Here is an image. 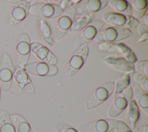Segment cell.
<instances>
[{
  "label": "cell",
  "mask_w": 148,
  "mask_h": 132,
  "mask_svg": "<svg viewBox=\"0 0 148 132\" xmlns=\"http://www.w3.org/2000/svg\"><path fill=\"white\" fill-rule=\"evenodd\" d=\"M103 20L113 27L132 28L138 26L139 21L132 16H125L116 12H109L103 16Z\"/></svg>",
  "instance_id": "obj_6"
},
{
  "label": "cell",
  "mask_w": 148,
  "mask_h": 132,
  "mask_svg": "<svg viewBox=\"0 0 148 132\" xmlns=\"http://www.w3.org/2000/svg\"><path fill=\"white\" fill-rule=\"evenodd\" d=\"M30 38L27 33H21L18 38L16 47V59L18 65L23 68L28 63L31 52Z\"/></svg>",
  "instance_id": "obj_9"
},
{
  "label": "cell",
  "mask_w": 148,
  "mask_h": 132,
  "mask_svg": "<svg viewBox=\"0 0 148 132\" xmlns=\"http://www.w3.org/2000/svg\"><path fill=\"white\" fill-rule=\"evenodd\" d=\"M139 110L137 103L135 100H131L128 104V109L127 113V119L128 126L134 130L139 121Z\"/></svg>",
  "instance_id": "obj_20"
},
{
  "label": "cell",
  "mask_w": 148,
  "mask_h": 132,
  "mask_svg": "<svg viewBox=\"0 0 148 132\" xmlns=\"http://www.w3.org/2000/svg\"><path fill=\"white\" fill-rule=\"evenodd\" d=\"M133 97L132 88L128 86L120 93L116 95L108 111V115L114 118L120 115L127 107Z\"/></svg>",
  "instance_id": "obj_5"
},
{
  "label": "cell",
  "mask_w": 148,
  "mask_h": 132,
  "mask_svg": "<svg viewBox=\"0 0 148 132\" xmlns=\"http://www.w3.org/2000/svg\"><path fill=\"white\" fill-rule=\"evenodd\" d=\"M56 128L57 132H78L73 127L62 122H58L56 125Z\"/></svg>",
  "instance_id": "obj_30"
},
{
  "label": "cell",
  "mask_w": 148,
  "mask_h": 132,
  "mask_svg": "<svg viewBox=\"0 0 148 132\" xmlns=\"http://www.w3.org/2000/svg\"><path fill=\"white\" fill-rule=\"evenodd\" d=\"M13 62L10 56L4 53L0 62V88L4 92L10 88L13 80Z\"/></svg>",
  "instance_id": "obj_7"
},
{
  "label": "cell",
  "mask_w": 148,
  "mask_h": 132,
  "mask_svg": "<svg viewBox=\"0 0 148 132\" xmlns=\"http://www.w3.org/2000/svg\"><path fill=\"white\" fill-rule=\"evenodd\" d=\"M114 129L115 132H132L130 127L124 122L121 120H117Z\"/></svg>",
  "instance_id": "obj_31"
},
{
  "label": "cell",
  "mask_w": 148,
  "mask_h": 132,
  "mask_svg": "<svg viewBox=\"0 0 148 132\" xmlns=\"http://www.w3.org/2000/svg\"><path fill=\"white\" fill-rule=\"evenodd\" d=\"M13 77L17 85L27 93L34 92V85L28 73L18 65L13 67Z\"/></svg>",
  "instance_id": "obj_14"
},
{
  "label": "cell",
  "mask_w": 148,
  "mask_h": 132,
  "mask_svg": "<svg viewBox=\"0 0 148 132\" xmlns=\"http://www.w3.org/2000/svg\"><path fill=\"white\" fill-rule=\"evenodd\" d=\"M30 47L32 53L43 62L53 65L57 63L56 55L43 44L38 42H33L31 43Z\"/></svg>",
  "instance_id": "obj_16"
},
{
  "label": "cell",
  "mask_w": 148,
  "mask_h": 132,
  "mask_svg": "<svg viewBox=\"0 0 148 132\" xmlns=\"http://www.w3.org/2000/svg\"><path fill=\"white\" fill-rule=\"evenodd\" d=\"M134 132H148V124H143L135 127Z\"/></svg>",
  "instance_id": "obj_34"
},
{
  "label": "cell",
  "mask_w": 148,
  "mask_h": 132,
  "mask_svg": "<svg viewBox=\"0 0 148 132\" xmlns=\"http://www.w3.org/2000/svg\"><path fill=\"white\" fill-rule=\"evenodd\" d=\"M110 132H115V131H110Z\"/></svg>",
  "instance_id": "obj_38"
},
{
  "label": "cell",
  "mask_w": 148,
  "mask_h": 132,
  "mask_svg": "<svg viewBox=\"0 0 148 132\" xmlns=\"http://www.w3.org/2000/svg\"><path fill=\"white\" fill-rule=\"evenodd\" d=\"M0 132H16L10 116L5 110H0Z\"/></svg>",
  "instance_id": "obj_23"
},
{
  "label": "cell",
  "mask_w": 148,
  "mask_h": 132,
  "mask_svg": "<svg viewBox=\"0 0 148 132\" xmlns=\"http://www.w3.org/2000/svg\"><path fill=\"white\" fill-rule=\"evenodd\" d=\"M133 95L137 101V105L145 112L147 115L148 114V93L143 90L139 85L135 84L134 85Z\"/></svg>",
  "instance_id": "obj_19"
},
{
  "label": "cell",
  "mask_w": 148,
  "mask_h": 132,
  "mask_svg": "<svg viewBox=\"0 0 148 132\" xmlns=\"http://www.w3.org/2000/svg\"><path fill=\"white\" fill-rule=\"evenodd\" d=\"M114 83L108 81L95 89L88 97L86 102L87 110L97 107L105 102L114 92Z\"/></svg>",
  "instance_id": "obj_1"
},
{
  "label": "cell",
  "mask_w": 148,
  "mask_h": 132,
  "mask_svg": "<svg viewBox=\"0 0 148 132\" xmlns=\"http://www.w3.org/2000/svg\"><path fill=\"white\" fill-rule=\"evenodd\" d=\"M104 24V22L99 20L91 22L77 36L75 41V45L78 47L87 45L95 38L97 33L102 28Z\"/></svg>",
  "instance_id": "obj_10"
},
{
  "label": "cell",
  "mask_w": 148,
  "mask_h": 132,
  "mask_svg": "<svg viewBox=\"0 0 148 132\" xmlns=\"http://www.w3.org/2000/svg\"><path fill=\"white\" fill-rule=\"evenodd\" d=\"M130 82V77L129 74H124L119 77L114 83V94L116 95L120 93L123 90L127 88Z\"/></svg>",
  "instance_id": "obj_27"
},
{
  "label": "cell",
  "mask_w": 148,
  "mask_h": 132,
  "mask_svg": "<svg viewBox=\"0 0 148 132\" xmlns=\"http://www.w3.org/2000/svg\"><path fill=\"white\" fill-rule=\"evenodd\" d=\"M108 3L107 0H83L76 5L75 16H86L101 10Z\"/></svg>",
  "instance_id": "obj_11"
},
{
  "label": "cell",
  "mask_w": 148,
  "mask_h": 132,
  "mask_svg": "<svg viewBox=\"0 0 148 132\" xmlns=\"http://www.w3.org/2000/svg\"><path fill=\"white\" fill-rule=\"evenodd\" d=\"M97 47L100 51L121 55L132 64L136 62L137 59L131 49L123 43L102 42L98 44Z\"/></svg>",
  "instance_id": "obj_8"
},
{
  "label": "cell",
  "mask_w": 148,
  "mask_h": 132,
  "mask_svg": "<svg viewBox=\"0 0 148 132\" xmlns=\"http://www.w3.org/2000/svg\"><path fill=\"white\" fill-rule=\"evenodd\" d=\"M147 31H148V22H145L143 19L138 25V33L140 35H142L145 33H147Z\"/></svg>",
  "instance_id": "obj_32"
},
{
  "label": "cell",
  "mask_w": 148,
  "mask_h": 132,
  "mask_svg": "<svg viewBox=\"0 0 148 132\" xmlns=\"http://www.w3.org/2000/svg\"><path fill=\"white\" fill-rule=\"evenodd\" d=\"M147 39H148V33H145L140 35V37L138 40V42H142L143 41H145L147 40Z\"/></svg>",
  "instance_id": "obj_35"
},
{
  "label": "cell",
  "mask_w": 148,
  "mask_h": 132,
  "mask_svg": "<svg viewBox=\"0 0 148 132\" xmlns=\"http://www.w3.org/2000/svg\"><path fill=\"white\" fill-rule=\"evenodd\" d=\"M104 62L110 67L119 72L131 74L134 73V65L130 63L123 57L108 56L104 59Z\"/></svg>",
  "instance_id": "obj_18"
},
{
  "label": "cell",
  "mask_w": 148,
  "mask_h": 132,
  "mask_svg": "<svg viewBox=\"0 0 148 132\" xmlns=\"http://www.w3.org/2000/svg\"><path fill=\"white\" fill-rule=\"evenodd\" d=\"M39 30L42 39L50 47L53 45V38L52 32L50 26L44 19L39 21Z\"/></svg>",
  "instance_id": "obj_24"
},
{
  "label": "cell",
  "mask_w": 148,
  "mask_h": 132,
  "mask_svg": "<svg viewBox=\"0 0 148 132\" xmlns=\"http://www.w3.org/2000/svg\"><path fill=\"white\" fill-rule=\"evenodd\" d=\"M0 98H1V88H0Z\"/></svg>",
  "instance_id": "obj_37"
},
{
  "label": "cell",
  "mask_w": 148,
  "mask_h": 132,
  "mask_svg": "<svg viewBox=\"0 0 148 132\" xmlns=\"http://www.w3.org/2000/svg\"><path fill=\"white\" fill-rule=\"evenodd\" d=\"M31 6L28 1H23L14 6L11 10L8 19V23L10 26H15L23 21L29 13Z\"/></svg>",
  "instance_id": "obj_17"
},
{
  "label": "cell",
  "mask_w": 148,
  "mask_h": 132,
  "mask_svg": "<svg viewBox=\"0 0 148 132\" xmlns=\"http://www.w3.org/2000/svg\"><path fill=\"white\" fill-rule=\"evenodd\" d=\"M134 70L142 74L148 76V61L147 60H139L134 63Z\"/></svg>",
  "instance_id": "obj_29"
},
{
  "label": "cell",
  "mask_w": 148,
  "mask_h": 132,
  "mask_svg": "<svg viewBox=\"0 0 148 132\" xmlns=\"http://www.w3.org/2000/svg\"><path fill=\"white\" fill-rule=\"evenodd\" d=\"M23 69L27 73L36 76H52L58 73V69L55 65L40 62L27 63Z\"/></svg>",
  "instance_id": "obj_12"
},
{
  "label": "cell",
  "mask_w": 148,
  "mask_h": 132,
  "mask_svg": "<svg viewBox=\"0 0 148 132\" xmlns=\"http://www.w3.org/2000/svg\"><path fill=\"white\" fill-rule=\"evenodd\" d=\"M116 123V120L112 119L95 120L85 124L83 128V131L110 132L114 129Z\"/></svg>",
  "instance_id": "obj_15"
},
{
  "label": "cell",
  "mask_w": 148,
  "mask_h": 132,
  "mask_svg": "<svg viewBox=\"0 0 148 132\" xmlns=\"http://www.w3.org/2000/svg\"><path fill=\"white\" fill-rule=\"evenodd\" d=\"M132 35V33L128 28L112 26L100 30L94 38L96 41L101 43H114L125 39Z\"/></svg>",
  "instance_id": "obj_2"
},
{
  "label": "cell",
  "mask_w": 148,
  "mask_h": 132,
  "mask_svg": "<svg viewBox=\"0 0 148 132\" xmlns=\"http://www.w3.org/2000/svg\"><path fill=\"white\" fill-rule=\"evenodd\" d=\"M88 54V47L87 45L79 47L75 52L69 61L66 70L68 76H72L82 67Z\"/></svg>",
  "instance_id": "obj_13"
},
{
  "label": "cell",
  "mask_w": 148,
  "mask_h": 132,
  "mask_svg": "<svg viewBox=\"0 0 148 132\" xmlns=\"http://www.w3.org/2000/svg\"><path fill=\"white\" fill-rule=\"evenodd\" d=\"M108 3L119 13L125 16H132V6L125 0H110Z\"/></svg>",
  "instance_id": "obj_21"
},
{
  "label": "cell",
  "mask_w": 148,
  "mask_h": 132,
  "mask_svg": "<svg viewBox=\"0 0 148 132\" xmlns=\"http://www.w3.org/2000/svg\"><path fill=\"white\" fill-rule=\"evenodd\" d=\"M76 7V5H72L66 8L60 16L53 31V36L56 40L63 38L69 30L75 17Z\"/></svg>",
  "instance_id": "obj_4"
},
{
  "label": "cell",
  "mask_w": 148,
  "mask_h": 132,
  "mask_svg": "<svg viewBox=\"0 0 148 132\" xmlns=\"http://www.w3.org/2000/svg\"><path fill=\"white\" fill-rule=\"evenodd\" d=\"M10 116L12 121L17 132H33L28 122L21 115L13 114Z\"/></svg>",
  "instance_id": "obj_22"
},
{
  "label": "cell",
  "mask_w": 148,
  "mask_h": 132,
  "mask_svg": "<svg viewBox=\"0 0 148 132\" xmlns=\"http://www.w3.org/2000/svg\"><path fill=\"white\" fill-rule=\"evenodd\" d=\"M7 1L8 2L10 3H16V4H18L19 3L22 2L24 1H21V0H8Z\"/></svg>",
  "instance_id": "obj_36"
},
{
  "label": "cell",
  "mask_w": 148,
  "mask_h": 132,
  "mask_svg": "<svg viewBox=\"0 0 148 132\" xmlns=\"http://www.w3.org/2000/svg\"><path fill=\"white\" fill-rule=\"evenodd\" d=\"M133 79L136 84L139 85L145 91H148V76L138 72L133 73Z\"/></svg>",
  "instance_id": "obj_28"
},
{
  "label": "cell",
  "mask_w": 148,
  "mask_h": 132,
  "mask_svg": "<svg viewBox=\"0 0 148 132\" xmlns=\"http://www.w3.org/2000/svg\"><path fill=\"white\" fill-rule=\"evenodd\" d=\"M60 4L59 5L64 10L66 9V8L72 6V5H74L72 1H68V0H65V1H61L60 2Z\"/></svg>",
  "instance_id": "obj_33"
},
{
  "label": "cell",
  "mask_w": 148,
  "mask_h": 132,
  "mask_svg": "<svg viewBox=\"0 0 148 132\" xmlns=\"http://www.w3.org/2000/svg\"><path fill=\"white\" fill-rule=\"evenodd\" d=\"M64 10L58 4L41 2L31 5L29 9V13L42 19H50L60 16Z\"/></svg>",
  "instance_id": "obj_3"
},
{
  "label": "cell",
  "mask_w": 148,
  "mask_h": 132,
  "mask_svg": "<svg viewBox=\"0 0 148 132\" xmlns=\"http://www.w3.org/2000/svg\"><path fill=\"white\" fill-rule=\"evenodd\" d=\"M93 18V15L86 16H79L73 20L69 31L71 32H77L83 30L91 22Z\"/></svg>",
  "instance_id": "obj_26"
},
{
  "label": "cell",
  "mask_w": 148,
  "mask_h": 132,
  "mask_svg": "<svg viewBox=\"0 0 148 132\" xmlns=\"http://www.w3.org/2000/svg\"><path fill=\"white\" fill-rule=\"evenodd\" d=\"M131 6L132 16L138 19L145 16L147 9V2L146 0H134Z\"/></svg>",
  "instance_id": "obj_25"
}]
</instances>
